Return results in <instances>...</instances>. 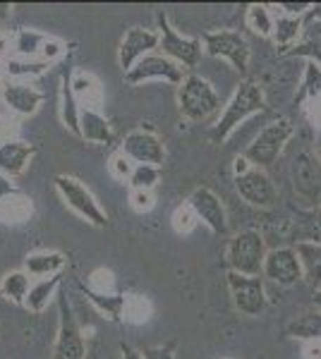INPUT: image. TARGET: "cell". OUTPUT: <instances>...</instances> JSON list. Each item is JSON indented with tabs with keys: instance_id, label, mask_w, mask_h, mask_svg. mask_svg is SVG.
Instances as JSON below:
<instances>
[{
	"instance_id": "3957f363",
	"label": "cell",
	"mask_w": 321,
	"mask_h": 359,
	"mask_svg": "<svg viewBox=\"0 0 321 359\" xmlns=\"http://www.w3.org/2000/svg\"><path fill=\"white\" fill-rule=\"evenodd\" d=\"M266 240L259 230H242L228 242L225 264L228 271L240 276H261L266 262Z\"/></svg>"
},
{
	"instance_id": "e575fe53",
	"label": "cell",
	"mask_w": 321,
	"mask_h": 359,
	"mask_svg": "<svg viewBox=\"0 0 321 359\" xmlns=\"http://www.w3.org/2000/svg\"><path fill=\"white\" fill-rule=\"evenodd\" d=\"M197 221H199V218L195 216V211L190 208V204L178 208L173 216V223H175V230H178V233H190V230L197 225Z\"/></svg>"
},
{
	"instance_id": "e0dca14e",
	"label": "cell",
	"mask_w": 321,
	"mask_h": 359,
	"mask_svg": "<svg viewBox=\"0 0 321 359\" xmlns=\"http://www.w3.org/2000/svg\"><path fill=\"white\" fill-rule=\"evenodd\" d=\"M37 147L27 142H3L0 144V172L8 177H17L27 170Z\"/></svg>"
},
{
	"instance_id": "f35d334b",
	"label": "cell",
	"mask_w": 321,
	"mask_h": 359,
	"mask_svg": "<svg viewBox=\"0 0 321 359\" xmlns=\"http://www.w3.org/2000/svg\"><path fill=\"white\" fill-rule=\"evenodd\" d=\"M13 194H17V187L10 182L8 175H3V172H0V201L8 199V196H13Z\"/></svg>"
},
{
	"instance_id": "8992f818",
	"label": "cell",
	"mask_w": 321,
	"mask_h": 359,
	"mask_svg": "<svg viewBox=\"0 0 321 359\" xmlns=\"http://www.w3.org/2000/svg\"><path fill=\"white\" fill-rule=\"evenodd\" d=\"M53 184H55L58 194H60V199L65 201L67 208H72V211L77 213V216L84 218L86 223L96 225V228H106L108 216H106V211L101 208V204L96 201V196L89 192V187H84L77 177L65 175V172L55 175Z\"/></svg>"
},
{
	"instance_id": "5bb4252c",
	"label": "cell",
	"mask_w": 321,
	"mask_h": 359,
	"mask_svg": "<svg viewBox=\"0 0 321 359\" xmlns=\"http://www.w3.org/2000/svg\"><path fill=\"white\" fill-rule=\"evenodd\" d=\"M122 154L137 165H156L161 168L166 161V147L154 132L149 130H132L122 139Z\"/></svg>"
},
{
	"instance_id": "9c48e42d",
	"label": "cell",
	"mask_w": 321,
	"mask_h": 359,
	"mask_svg": "<svg viewBox=\"0 0 321 359\" xmlns=\"http://www.w3.org/2000/svg\"><path fill=\"white\" fill-rule=\"evenodd\" d=\"M228 290H230L232 304L244 316H259L264 314L268 299L264 276H240L228 271Z\"/></svg>"
},
{
	"instance_id": "cb8c5ba5",
	"label": "cell",
	"mask_w": 321,
	"mask_h": 359,
	"mask_svg": "<svg viewBox=\"0 0 321 359\" xmlns=\"http://www.w3.org/2000/svg\"><path fill=\"white\" fill-rule=\"evenodd\" d=\"M60 283H63L60 273L51 276V278H41L39 283H34V285H32V290H29L25 306L29 311H34V314H41V311L48 306L51 299H53V294H55L58 287H60Z\"/></svg>"
},
{
	"instance_id": "f546056e",
	"label": "cell",
	"mask_w": 321,
	"mask_h": 359,
	"mask_svg": "<svg viewBox=\"0 0 321 359\" xmlns=\"http://www.w3.org/2000/svg\"><path fill=\"white\" fill-rule=\"evenodd\" d=\"M84 294L91 299V304L96 306L98 311H103L110 321H120L122 316V309H125V294H101V292H94L89 287H84Z\"/></svg>"
},
{
	"instance_id": "9a60e30c",
	"label": "cell",
	"mask_w": 321,
	"mask_h": 359,
	"mask_svg": "<svg viewBox=\"0 0 321 359\" xmlns=\"http://www.w3.org/2000/svg\"><path fill=\"white\" fill-rule=\"evenodd\" d=\"M235 187L237 194L254 208H273L278 201L276 184L271 182V177L261 168H252L244 175L235 177Z\"/></svg>"
},
{
	"instance_id": "b9f144b4",
	"label": "cell",
	"mask_w": 321,
	"mask_h": 359,
	"mask_svg": "<svg viewBox=\"0 0 321 359\" xmlns=\"http://www.w3.org/2000/svg\"><path fill=\"white\" fill-rule=\"evenodd\" d=\"M302 357H305V359H321V340H314V343H305Z\"/></svg>"
},
{
	"instance_id": "836d02e7",
	"label": "cell",
	"mask_w": 321,
	"mask_h": 359,
	"mask_svg": "<svg viewBox=\"0 0 321 359\" xmlns=\"http://www.w3.org/2000/svg\"><path fill=\"white\" fill-rule=\"evenodd\" d=\"M130 201H132V208H134V211L147 213V211H151V208H154V204H156L154 189H132Z\"/></svg>"
},
{
	"instance_id": "44dd1931",
	"label": "cell",
	"mask_w": 321,
	"mask_h": 359,
	"mask_svg": "<svg viewBox=\"0 0 321 359\" xmlns=\"http://www.w3.org/2000/svg\"><path fill=\"white\" fill-rule=\"evenodd\" d=\"M285 335L293 340H302V343H314L321 340V311L319 309H307L300 316L285 326Z\"/></svg>"
},
{
	"instance_id": "277c9868",
	"label": "cell",
	"mask_w": 321,
	"mask_h": 359,
	"mask_svg": "<svg viewBox=\"0 0 321 359\" xmlns=\"http://www.w3.org/2000/svg\"><path fill=\"white\" fill-rule=\"evenodd\" d=\"M221 108V96L209 79L199 74H188L185 82L178 86V111L190 123H202L211 118Z\"/></svg>"
},
{
	"instance_id": "603a6c76",
	"label": "cell",
	"mask_w": 321,
	"mask_h": 359,
	"mask_svg": "<svg viewBox=\"0 0 321 359\" xmlns=\"http://www.w3.org/2000/svg\"><path fill=\"white\" fill-rule=\"evenodd\" d=\"M65 266V254L63 252H37L25 259V271L29 276L51 278L58 276Z\"/></svg>"
},
{
	"instance_id": "74e56055",
	"label": "cell",
	"mask_w": 321,
	"mask_h": 359,
	"mask_svg": "<svg viewBox=\"0 0 321 359\" xmlns=\"http://www.w3.org/2000/svg\"><path fill=\"white\" fill-rule=\"evenodd\" d=\"M283 15H290V17H305L307 10L312 8V3H281L278 5Z\"/></svg>"
},
{
	"instance_id": "30bf717a",
	"label": "cell",
	"mask_w": 321,
	"mask_h": 359,
	"mask_svg": "<svg viewBox=\"0 0 321 359\" xmlns=\"http://www.w3.org/2000/svg\"><path fill=\"white\" fill-rule=\"evenodd\" d=\"M185 67L178 65L175 60L166 55H147L134 65L130 72H125V84L127 86H139L149 79H163V82H171V84H183L185 82Z\"/></svg>"
},
{
	"instance_id": "c3c4849f",
	"label": "cell",
	"mask_w": 321,
	"mask_h": 359,
	"mask_svg": "<svg viewBox=\"0 0 321 359\" xmlns=\"http://www.w3.org/2000/svg\"><path fill=\"white\" fill-rule=\"evenodd\" d=\"M314 151H317V156L321 158V132H319V137H317V144H314Z\"/></svg>"
},
{
	"instance_id": "ab89813d",
	"label": "cell",
	"mask_w": 321,
	"mask_h": 359,
	"mask_svg": "<svg viewBox=\"0 0 321 359\" xmlns=\"http://www.w3.org/2000/svg\"><path fill=\"white\" fill-rule=\"evenodd\" d=\"M302 22H305V25H321V3H312V8L307 10Z\"/></svg>"
},
{
	"instance_id": "6da1fadb",
	"label": "cell",
	"mask_w": 321,
	"mask_h": 359,
	"mask_svg": "<svg viewBox=\"0 0 321 359\" xmlns=\"http://www.w3.org/2000/svg\"><path fill=\"white\" fill-rule=\"evenodd\" d=\"M264 106H266V96H264L261 84L254 82V79H244V82H240V86L235 89V94H232L230 101L225 103L218 123L214 125L211 142L225 144L232 132H235L244 120L252 118L254 113H259Z\"/></svg>"
},
{
	"instance_id": "8fae6325",
	"label": "cell",
	"mask_w": 321,
	"mask_h": 359,
	"mask_svg": "<svg viewBox=\"0 0 321 359\" xmlns=\"http://www.w3.org/2000/svg\"><path fill=\"white\" fill-rule=\"evenodd\" d=\"M84 355H86L84 335H81L77 321H74L67 297L60 294V321H58L53 359H84Z\"/></svg>"
},
{
	"instance_id": "7a4b0ae2",
	"label": "cell",
	"mask_w": 321,
	"mask_h": 359,
	"mask_svg": "<svg viewBox=\"0 0 321 359\" xmlns=\"http://www.w3.org/2000/svg\"><path fill=\"white\" fill-rule=\"evenodd\" d=\"M290 182L300 204L317 211L321 208V158L309 147H300L290 158Z\"/></svg>"
},
{
	"instance_id": "d6986e66",
	"label": "cell",
	"mask_w": 321,
	"mask_h": 359,
	"mask_svg": "<svg viewBox=\"0 0 321 359\" xmlns=\"http://www.w3.org/2000/svg\"><path fill=\"white\" fill-rule=\"evenodd\" d=\"M3 101L8 103L15 113L34 115L39 111L44 96H41V91L32 89V86H27V84H5L3 86Z\"/></svg>"
},
{
	"instance_id": "2e32d148",
	"label": "cell",
	"mask_w": 321,
	"mask_h": 359,
	"mask_svg": "<svg viewBox=\"0 0 321 359\" xmlns=\"http://www.w3.org/2000/svg\"><path fill=\"white\" fill-rule=\"evenodd\" d=\"M190 208L195 211V216L211 230L214 235H225L228 233V216L225 206L221 201L218 194H214L209 187H197L188 199Z\"/></svg>"
},
{
	"instance_id": "52a82bcc",
	"label": "cell",
	"mask_w": 321,
	"mask_h": 359,
	"mask_svg": "<svg viewBox=\"0 0 321 359\" xmlns=\"http://www.w3.org/2000/svg\"><path fill=\"white\" fill-rule=\"evenodd\" d=\"M156 22H159V36H161L159 48L163 50V55L171 57V60H175L178 65H183L185 69L197 67V62L202 60V53H204L202 39L183 36V34L171 25V20H168L166 13L156 15Z\"/></svg>"
},
{
	"instance_id": "f6af8a7d",
	"label": "cell",
	"mask_w": 321,
	"mask_h": 359,
	"mask_svg": "<svg viewBox=\"0 0 321 359\" xmlns=\"http://www.w3.org/2000/svg\"><path fill=\"white\" fill-rule=\"evenodd\" d=\"M10 13H13V5H8V3H0V20H5Z\"/></svg>"
},
{
	"instance_id": "5b68a950",
	"label": "cell",
	"mask_w": 321,
	"mask_h": 359,
	"mask_svg": "<svg viewBox=\"0 0 321 359\" xmlns=\"http://www.w3.org/2000/svg\"><path fill=\"white\" fill-rule=\"evenodd\" d=\"M295 135V125L290 118H278L273 123H268L259 135L254 137V142L244 149V156L254 168H268L271 163H276V158L281 156L285 149V144L293 139Z\"/></svg>"
},
{
	"instance_id": "60d3db41",
	"label": "cell",
	"mask_w": 321,
	"mask_h": 359,
	"mask_svg": "<svg viewBox=\"0 0 321 359\" xmlns=\"http://www.w3.org/2000/svg\"><path fill=\"white\" fill-rule=\"evenodd\" d=\"M252 168H254V165L247 161V156L240 154V156L235 158V163H232V172H235V177H240V175H244L247 170H252Z\"/></svg>"
},
{
	"instance_id": "7402d4cb",
	"label": "cell",
	"mask_w": 321,
	"mask_h": 359,
	"mask_svg": "<svg viewBox=\"0 0 321 359\" xmlns=\"http://www.w3.org/2000/svg\"><path fill=\"white\" fill-rule=\"evenodd\" d=\"M302 34H305V22H302V17H290L281 13L273 20V43H276L278 48H283V53L300 41Z\"/></svg>"
},
{
	"instance_id": "4fadbf2b",
	"label": "cell",
	"mask_w": 321,
	"mask_h": 359,
	"mask_svg": "<svg viewBox=\"0 0 321 359\" xmlns=\"http://www.w3.org/2000/svg\"><path fill=\"white\" fill-rule=\"evenodd\" d=\"M159 43H161V36L156 29H147V27L127 29L118 48V62H120L122 72H130L142 57L151 55V50L159 48Z\"/></svg>"
},
{
	"instance_id": "8d00e7d4",
	"label": "cell",
	"mask_w": 321,
	"mask_h": 359,
	"mask_svg": "<svg viewBox=\"0 0 321 359\" xmlns=\"http://www.w3.org/2000/svg\"><path fill=\"white\" fill-rule=\"evenodd\" d=\"M144 359H175V343H166V345H154L142 350Z\"/></svg>"
},
{
	"instance_id": "f1b7e54d",
	"label": "cell",
	"mask_w": 321,
	"mask_h": 359,
	"mask_svg": "<svg viewBox=\"0 0 321 359\" xmlns=\"http://www.w3.org/2000/svg\"><path fill=\"white\" fill-rule=\"evenodd\" d=\"M244 25L252 34L261 39H273V17H271V10L268 5H261V3H252L247 8V15H244Z\"/></svg>"
},
{
	"instance_id": "7c38bea8",
	"label": "cell",
	"mask_w": 321,
	"mask_h": 359,
	"mask_svg": "<svg viewBox=\"0 0 321 359\" xmlns=\"http://www.w3.org/2000/svg\"><path fill=\"white\" fill-rule=\"evenodd\" d=\"M264 280H271L276 285L290 287L297 285L300 280H305L302 276V264L297 259L295 247H276L266 254L264 262Z\"/></svg>"
},
{
	"instance_id": "d4e9b609",
	"label": "cell",
	"mask_w": 321,
	"mask_h": 359,
	"mask_svg": "<svg viewBox=\"0 0 321 359\" xmlns=\"http://www.w3.org/2000/svg\"><path fill=\"white\" fill-rule=\"evenodd\" d=\"M285 55H300L321 65V25H305L302 39L290 50H285Z\"/></svg>"
},
{
	"instance_id": "4dcf8cb0",
	"label": "cell",
	"mask_w": 321,
	"mask_h": 359,
	"mask_svg": "<svg viewBox=\"0 0 321 359\" xmlns=\"http://www.w3.org/2000/svg\"><path fill=\"white\" fill-rule=\"evenodd\" d=\"M51 39L46 34H39L34 29H20L15 36V48L20 50L22 55L32 57L37 53H46V46H48Z\"/></svg>"
},
{
	"instance_id": "484cf974",
	"label": "cell",
	"mask_w": 321,
	"mask_h": 359,
	"mask_svg": "<svg viewBox=\"0 0 321 359\" xmlns=\"http://www.w3.org/2000/svg\"><path fill=\"white\" fill-rule=\"evenodd\" d=\"M63 123L70 132L79 137V113L81 108H77V94H74V84H72V77H70V69L63 72Z\"/></svg>"
},
{
	"instance_id": "681fc988",
	"label": "cell",
	"mask_w": 321,
	"mask_h": 359,
	"mask_svg": "<svg viewBox=\"0 0 321 359\" xmlns=\"http://www.w3.org/2000/svg\"><path fill=\"white\" fill-rule=\"evenodd\" d=\"M3 69L5 67H3V62H0V89H3Z\"/></svg>"
},
{
	"instance_id": "7bdbcfd3",
	"label": "cell",
	"mask_w": 321,
	"mask_h": 359,
	"mask_svg": "<svg viewBox=\"0 0 321 359\" xmlns=\"http://www.w3.org/2000/svg\"><path fill=\"white\" fill-rule=\"evenodd\" d=\"M307 242H319V245H321V208H317V211H314L312 235H309Z\"/></svg>"
},
{
	"instance_id": "bcb514c9",
	"label": "cell",
	"mask_w": 321,
	"mask_h": 359,
	"mask_svg": "<svg viewBox=\"0 0 321 359\" xmlns=\"http://www.w3.org/2000/svg\"><path fill=\"white\" fill-rule=\"evenodd\" d=\"M312 302H314V309H319V311H321V290H319V292H314Z\"/></svg>"
},
{
	"instance_id": "7dc6e473",
	"label": "cell",
	"mask_w": 321,
	"mask_h": 359,
	"mask_svg": "<svg viewBox=\"0 0 321 359\" xmlns=\"http://www.w3.org/2000/svg\"><path fill=\"white\" fill-rule=\"evenodd\" d=\"M5 48H8V36H0V55L5 53Z\"/></svg>"
},
{
	"instance_id": "d590c367",
	"label": "cell",
	"mask_w": 321,
	"mask_h": 359,
	"mask_svg": "<svg viewBox=\"0 0 321 359\" xmlns=\"http://www.w3.org/2000/svg\"><path fill=\"white\" fill-rule=\"evenodd\" d=\"M110 168H113V175L118 177V180H130L132 177V170H134V165H132V161L127 158L125 154H118V156H113V161H110Z\"/></svg>"
},
{
	"instance_id": "ba28073f",
	"label": "cell",
	"mask_w": 321,
	"mask_h": 359,
	"mask_svg": "<svg viewBox=\"0 0 321 359\" xmlns=\"http://www.w3.org/2000/svg\"><path fill=\"white\" fill-rule=\"evenodd\" d=\"M202 41H204V53L221 57V60H228L237 72H242V74L247 72L252 50H249L247 39H244L240 32H232V29L207 32L202 36Z\"/></svg>"
},
{
	"instance_id": "4316f807",
	"label": "cell",
	"mask_w": 321,
	"mask_h": 359,
	"mask_svg": "<svg viewBox=\"0 0 321 359\" xmlns=\"http://www.w3.org/2000/svg\"><path fill=\"white\" fill-rule=\"evenodd\" d=\"M29 290H32V285H29V273H27V271H10V273H5L3 280H0V292H3L8 299H13L15 304H20V306L27 304Z\"/></svg>"
},
{
	"instance_id": "ee69618b",
	"label": "cell",
	"mask_w": 321,
	"mask_h": 359,
	"mask_svg": "<svg viewBox=\"0 0 321 359\" xmlns=\"http://www.w3.org/2000/svg\"><path fill=\"white\" fill-rule=\"evenodd\" d=\"M120 359H144V355L139 350H134L130 345H122L120 347Z\"/></svg>"
},
{
	"instance_id": "ffe728a7",
	"label": "cell",
	"mask_w": 321,
	"mask_h": 359,
	"mask_svg": "<svg viewBox=\"0 0 321 359\" xmlns=\"http://www.w3.org/2000/svg\"><path fill=\"white\" fill-rule=\"evenodd\" d=\"M79 137L91 144H110L113 142V130L108 120L94 108H81L79 113Z\"/></svg>"
},
{
	"instance_id": "d6a6232c",
	"label": "cell",
	"mask_w": 321,
	"mask_h": 359,
	"mask_svg": "<svg viewBox=\"0 0 321 359\" xmlns=\"http://www.w3.org/2000/svg\"><path fill=\"white\" fill-rule=\"evenodd\" d=\"M51 62L48 60H41V62H20V60H10L5 65V72L13 74V77H39L48 69Z\"/></svg>"
},
{
	"instance_id": "83f0119b",
	"label": "cell",
	"mask_w": 321,
	"mask_h": 359,
	"mask_svg": "<svg viewBox=\"0 0 321 359\" xmlns=\"http://www.w3.org/2000/svg\"><path fill=\"white\" fill-rule=\"evenodd\" d=\"M317 98H321V65L307 60L300 89L295 94V106H302L305 101H317Z\"/></svg>"
},
{
	"instance_id": "ac0fdd59",
	"label": "cell",
	"mask_w": 321,
	"mask_h": 359,
	"mask_svg": "<svg viewBox=\"0 0 321 359\" xmlns=\"http://www.w3.org/2000/svg\"><path fill=\"white\" fill-rule=\"evenodd\" d=\"M293 247L297 252V259H300V264H302L305 283L314 292H319L321 290V245L319 242L300 240V242H295Z\"/></svg>"
},
{
	"instance_id": "1f68e13d",
	"label": "cell",
	"mask_w": 321,
	"mask_h": 359,
	"mask_svg": "<svg viewBox=\"0 0 321 359\" xmlns=\"http://www.w3.org/2000/svg\"><path fill=\"white\" fill-rule=\"evenodd\" d=\"M161 180V168L156 165H134L130 187L132 189H154Z\"/></svg>"
}]
</instances>
